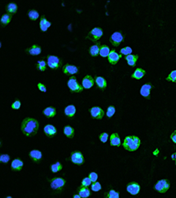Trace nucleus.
<instances>
[{
	"mask_svg": "<svg viewBox=\"0 0 176 198\" xmlns=\"http://www.w3.org/2000/svg\"><path fill=\"white\" fill-rule=\"evenodd\" d=\"M39 129V123L34 118H26L21 124V130L27 137L34 136Z\"/></svg>",
	"mask_w": 176,
	"mask_h": 198,
	"instance_id": "obj_1",
	"label": "nucleus"
},
{
	"mask_svg": "<svg viewBox=\"0 0 176 198\" xmlns=\"http://www.w3.org/2000/svg\"><path fill=\"white\" fill-rule=\"evenodd\" d=\"M140 143L141 141L138 137L136 136H129L125 137L123 141V147L129 151H135L139 148Z\"/></svg>",
	"mask_w": 176,
	"mask_h": 198,
	"instance_id": "obj_2",
	"label": "nucleus"
},
{
	"mask_svg": "<svg viewBox=\"0 0 176 198\" xmlns=\"http://www.w3.org/2000/svg\"><path fill=\"white\" fill-rule=\"evenodd\" d=\"M68 87L73 93H82V91L84 89V87L78 83L77 78L75 77H71L68 80Z\"/></svg>",
	"mask_w": 176,
	"mask_h": 198,
	"instance_id": "obj_3",
	"label": "nucleus"
},
{
	"mask_svg": "<svg viewBox=\"0 0 176 198\" xmlns=\"http://www.w3.org/2000/svg\"><path fill=\"white\" fill-rule=\"evenodd\" d=\"M169 181L167 180H160L155 185V189L159 193H166L169 189Z\"/></svg>",
	"mask_w": 176,
	"mask_h": 198,
	"instance_id": "obj_4",
	"label": "nucleus"
},
{
	"mask_svg": "<svg viewBox=\"0 0 176 198\" xmlns=\"http://www.w3.org/2000/svg\"><path fill=\"white\" fill-rule=\"evenodd\" d=\"M103 34V31L100 28H94L87 35V39L93 41H98Z\"/></svg>",
	"mask_w": 176,
	"mask_h": 198,
	"instance_id": "obj_5",
	"label": "nucleus"
},
{
	"mask_svg": "<svg viewBox=\"0 0 176 198\" xmlns=\"http://www.w3.org/2000/svg\"><path fill=\"white\" fill-rule=\"evenodd\" d=\"M60 63H61V61H60V59H59L57 56H55V55H48V57L47 64L49 68H51V69L58 68V67L60 66Z\"/></svg>",
	"mask_w": 176,
	"mask_h": 198,
	"instance_id": "obj_6",
	"label": "nucleus"
},
{
	"mask_svg": "<svg viewBox=\"0 0 176 198\" xmlns=\"http://www.w3.org/2000/svg\"><path fill=\"white\" fill-rule=\"evenodd\" d=\"M65 184V181L62 178H55L54 179L51 183H50V188L53 189V190H57V189H60L62 188Z\"/></svg>",
	"mask_w": 176,
	"mask_h": 198,
	"instance_id": "obj_7",
	"label": "nucleus"
},
{
	"mask_svg": "<svg viewBox=\"0 0 176 198\" xmlns=\"http://www.w3.org/2000/svg\"><path fill=\"white\" fill-rule=\"evenodd\" d=\"M123 41V36L121 33L119 32H115L114 34L111 35L110 37V41L114 46H119L121 44V42Z\"/></svg>",
	"mask_w": 176,
	"mask_h": 198,
	"instance_id": "obj_8",
	"label": "nucleus"
},
{
	"mask_svg": "<svg viewBox=\"0 0 176 198\" xmlns=\"http://www.w3.org/2000/svg\"><path fill=\"white\" fill-rule=\"evenodd\" d=\"M127 191L129 192V194L135 196L137 195L139 191H140V186L138 183L136 182H130L128 186H127Z\"/></svg>",
	"mask_w": 176,
	"mask_h": 198,
	"instance_id": "obj_9",
	"label": "nucleus"
},
{
	"mask_svg": "<svg viewBox=\"0 0 176 198\" xmlns=\"http://www.w3.org/2000/svg\"><path fill=\"white\" fill-rule=\"evenodd\" d=\"M71 161L76 165H82L84 163V156L81 152H74L71 154Z\"/></svg>",
	"mask_w": 176,
	"mask_h": 198,
	"instance_id": "obj_10",
	"label": "nucleus"
},
{
	"mask_svg": "<svg viewBox=\"0 0 176 198\" xmlns=\"http://www.w3.org/2000/svg\"><path fill=\"white\" fill-rule=\"evenodd\" d=\"M94 85V79L93 78L92 76L90 75L86 76L82 81V86L86 89L91 88Z\"/></svg>",
	"mask_w": 176,
	"mask_h": 198,
	"instance_id": "obj_11",
	"label": "nucleus"
},
{
	"mask_svg": "<svg viewBox=\"0 0 176 198\" xmlns=\"http://www.w3.org/2000/svg\"><path fill=\"white\" fill-rule=\"evenodd\" d=\"M91 115L95 119H101L102 117L104 116V115H105V113H104V111L101 109H100L98 107H94L91 109Z\"/></svg>",
	"mask_w": 176,
	"mask_h": 198,
	"instance_id": "obj_12",
	"label": "nucleus"
},
{
	"mask_svg": "<svg viewBox=\"0 0 176 198\" xmlns=\"http://www.w3.org/2000/svg\"><path fill=\"white\" fill-rule=\"evenodd\" d=\"M120 57H121V55H119L115 50H111V52H110V54L108 56V58H109V63H111V64H116V63L119 61V59H120Z\"/></svg>",
	"mask_w": 176,
	"mask_h": 198,
	"instance_id": "obj_13",
	"label": "nucleus"
},
{
	"mask_svg": "<svg viewBox=\"0 0 176 198\" xmlns=\"http://www.w3.org/2000/svg\"><path fill=\"white\" fill-rule=\"evenodd\" d=\"M78 67L74 65L67 64L63 67V73L64 74H69V75H74L78 72Z\"/></svg>",
	"mask_w": 176,
	"mask_h": 198,
	"instance_id": "obj_14",
	"label": "nucleus"
},
{
	"mask_svg": "<svg viewBox=\"0 0 176 198\" xmlns=\"http://www.w3.org/2000/svg\"><path fill=\"white\" fill-rule=\"evenodd\" d=\"M29 155H30V158L34 160V162H36V163H38L41 159V158H42V154H41V151L37 150H31L30 153H29Z\"/></svg>",
	"mask_w": 176,
	"mask_h": 198,
	"instance_id": "obj_15",
	"label": "nucleus"
},
{
	"mask_svg": "<svg viewBox=\"0 0 176 198\" xmlns=\"http://www.w3.org/2000/svg\"><path fill=\"white\" fill-rule=\"evenodd\" d=\"M44 132L48 137H54L56 133V129L55 128L53 125L48 124L44 127Z\"/></svg>",
	"mask_w": 176,
	"mask_h": 198,
	"instance_id": "obj_16",
	"label": "nucleus"
},
{
	"mask_svg": "<svg viewBox=\"0 0 176 198\" xmlns=\"http://www.w3.org/2000/svg\"><path fill=\"white\" fill-rule=\"evenodd\" d=\"M110 143L113 146H119L121 144V139L117 133H114L110 136Z\"/></svg>",
	"mask_w": 176,
	"mask_h": 198,
	"instance_id": "obj_17",
	"label": "nucleus"
},
{
	"mask_svg": "<svg viewBox=\"0 0 176 198\" xmlns=\"http://www.w3.org/2000/svg\"><path fill=\"white\" fill-rule=\"evenodd\" d=\"M64 114H65V116L70 117V118L73 117L75 114H76V107L73 106V105H69V106H67L65 108V109H64Z\"/></svg>",
	"mask_w": 176,
	"mask_h": 198,
	"instance_id": "obj_18",
	"label": "nucleus"
},
{
	"mask_svg": "<svg viewBox=\"0 0 176 198\" xmlns=\"http://www.w3.org/2000/svg\"><path fill=\"white\" fill-rule=\"evenodd\" d=\"M50 26H51L50 22L48 21L45 17H41V21H40V28H41V31H43V32L47 31L48 28H49Z\"/></svg>",
	"mask_w": 176,
	"mask_h": 198,
	"instance_id": "obj_19",
	"label": "nucleus"
},
{
	"mask_svg": "<svg viewBox=\"0 0 176 198\" xmlns=\"http://www.w3.org/2000/svg\"><path fill=\"white\" fill-rule=\"evenodd\" d=\"M152 87L151 85L150 84H145L143 85L142 87H141V90H140V93L141 95L143 96V97H148L150 95V91H151V88Z\"/></svg>",
	"mask_w": 176,
	"mask_h": 198,
	"instance_id": "obj_20",
	"label": "nucleus"
},
{
	"mask_svg": "<svg viewBox=\"0 0 176 198\" xmlns=\"http://www.w3.org/2000/svg\"><path fill=\"white\" fill-rule=\"evenodd\" d=\"M23 167V162L21 159H14L12 162V169L13 171H21Z\"/></svg>",
	"mask_w": 176,
	"mask_h": 198,
	"instance_id": "obj_21",
	"label": "nucleus"
},
{
	"mask_svg": "<svg viewBox=\"0 0 176 198\" xmlns=\"http://www.w3.org/2000/svg\"><path fill=\"white\" fill-rule=\"evenodd\" d=\"M144 74H145V70H143L141 68H137L134 71V73L131 75V77L133 78H136V79H140V78H142L144 76Z\"/></svg>",
	"mask_w": 176,
	"mask_h": 198,
	"instance_id": "obj_22",
	"label": "nucleus"
},
{
	"mask_svg": "<svg viewBox=\"0 0 176 198\" xmlns=\"http://www.w3.org/2000/svg\"><path fill=\"white\" fill-rule=\"evenodd\" d=\"M95 82H96L97 86L101 89H105L107 87V81L102 77H97L96 79H95Z\"/></svg>",
	"mask_w": 176,
	"mask_h": 198,
	"instance_id": "obj_23",
	"label": "nucleus"
},
{
	"mask_svg": "<svg viewBox=\"0 0 176 198\" xmlns=\"http://www.w3.org/2000/svg\"><path fill=\"white\" fill-rule=\"evenodd\" d=\"M44 115L48 117V118H52L54 117L55 115H56V111H55V109L52 108V107H48L47 109H45L44 111H43Z\"/></svg>",
	"mask_w": 176,
	"mask_h": 198,
	"instance_id": "obj_24",
	"label": "nucleus"
},
{
	"mask_svg": "<svg viewBox=\"0 0 176 198\" xmlns=\"http://www.w3.org/2000/svg\"><path fill=\"white\" fill-rule=\"evenodd\" d=\"M28 53L30 54V55H38L41 54V48L40 47H38L37 45H33L31 48H29L28 50Z\"/></svg>",
	"mask_w": 176,
	"mask_h": 198,
	"instance_id": "obj_25",
	"label": "nucleus"
},
{
	"mask_svg": "<svg viewBox=\"0 0 176 198\" xmlns=\"http://www.w3.org/2000/svg\"><path fill=\"white\" fill-rule=\"evenodd\" d=\"M137 59H138V55H127V57H126L127 63L129 66H134L137 61Z\"/></svg>",
	"mask_w": 176,
	"mask_h": 198,
	"instance_id": "obj_26",
	"label": "nucleus"
},
{
	"mask_svg": "<svg viewBox=\"0 0 176 198\" xmlns=\"http://www.w3.org/2000/svg\"><path fill=\"white\" fill-rule=\"evenodd\" d=\"M110 52H111V50L109 49V48L107 45H101V46L100 55H101L102 57H107V56H109Z\"/></svg>",
	"mask_w": 176,
	"mask_h": 198,
	"instance_id": "obj_27",
	"label": "nucleus"
},
{
	"mask_svg": "<svg viewBox=\"0 0 176 198\" xmlns=\"http://www.w3.org/2000/svg\"><path fill=\"white\" fill-rule=\"evenodd\" d=\"M100 44L99 43H97V44H95V45H93L91 48H90V54L93 55V56H96V55H98L100 54Z\"/></svg>",
	"mask_w": 176,
	"mask_h": 198,
	"instance_id": "obj_28",
	"label": "nucleus"
},
{
	"mask_svg": "<svg viewBox=\"0 0 176 198\" xmlns=\"http://www.w3.org/2000/svg\"><path fill=\"white\" fill-rule=\"evenodd\" d=\"M63 132H64V135L67 137H69V138H72V137H74V130H73L71 126H66V127H64Z\"/></svg>",
	"mask_w": 176,
	"mask_h": 198,
	"instance_id": "obj_29",
	"label": "nucleus"
},
{
	"mask_svg": "<svg viewBox=\"0 0 176 198\" xmlns=\"http://www.w3.org/2000/svg\"><path fill=\"white\" fill-rule=\"evenodd\" d=\"M90 190L88 189V188H86V187H82L80 188L79 189V196H81V198H87L90 196Z\"/></svg>",
	"mask_w": 176,
	"mask_h": 198,
	"instance_id": "obj_30",
	"label": "nucleus"
},
{
	"mask_svg": "<svg viewBox=\"0 0 176 198\" xmlns=\"http://www.w3.org/2000/svg\"><path fill=\"white\" fill-rule=\"evenodd\" d=\"M12 20V16L9 15V14H4L1 18V23L3 25H7L10 21Z\"/></svg>",
	"mask_w": 176,
	"mask_h": 198,
	"instance_id": "obj_31",
	"label": "nucleus"
},
{
	"mask_svg": "<svg viewBox=\"0 0 176 198\" xmlns=\"http://www.w3.org/2000/svg\"><path fill=\"white\" fill-rule=\"evenodd\" d=\"M39 13H38V12H36V11H34V10H32V11H30L29 13H28V17H29V19L30 20H32V21H36L38 18H39Z\"/></svg>",
	"mask_w": 176,
	"mask_h": 198,
	"instance_id": "obj_32",
	"label": "nucleus"
},
{
	"mask_svg": "<svg viewBox=\"0 0 176 198\" xmlns=\"http://www.w3.org/2000/svg\"><path fill=\"white\" fill-rule=\"evenodd\" d=\"M62 168H63V166H62L60 162H56V163H55L54 165L51 166V171L53 173H57V172L61 171Z\"/></svg>",
	"mask_w": 176,
	"mask_h": 198,
	"instance_id": "obj_33",
	"label": "nucleus"
},
{
	"mask_svg": "<svg viewBox=\"0 0 176 198\" xmlns=\"http://www.w3.org/2000/svg\"><path fill=\"white\" fill-rule=\"evenodd\" d=\"M17 8H18V6H17L16 4L11 3V4H9V5L7 6V11H8L9 13H16Z\"/></svg>",
	"mask_w": 176,
	"mask_h": 198,
	"instance_id": "obj_34",
	"label": "nucleus"
},
{
	"mask_svg": "<svg viewBox=\"0 0 176 198\" xmlns=\"http://www.w3.org/2000/svg\"><path fill=\"white\" fill-rule=\"evenodd\" d=\"M166 80L170 82H176V70H173L169 75L167 76Z\"/></svg>",
	"mask_w": 176,
	"mask_h": 198,
	"instance_id": "obj_35",
	"label": "nucleus"
},
{
	"mask_svg": "<svg viewBox=\"0 0 176 198\" xmlns=\"http://www.w3.org/2000/svg\"><path fill=\"white\" fill-rule=\"evenodd\" d=\"M91 188H92V190L94 192H98L101 190V185L100 182H94V184H92L91 186Z\"/></svg>",
	"mask_w": 176,
	"mask_h": 198,
	"instance_id": "obj_36",
	"label": "nucleus"
},
{
	"mask_svg": "<svg viewBox=\"0 0 176 198\" xmlns=\"http://www.w3.org/2000/svg\"><path fill=\"white\" fill-rule=\"evenodd\" d=\"M46 62L38 61L37 62V69H39L41 71H44L46 70Z\"/></svg>",
	"mask_w": 176,
	"mask_h": 198,
	"instance_id": "obj_37",
	"label": "nucleus"
},
{
	"mask_svg": "<svg viewBox=\"0 0 176 198\" xmlns=\"http://www.w3.org/2000/svg\"><path fill=\"white\" fill-rule=\"evenodd\" d=\"M92 181H91V179L89 177L85 178V179H83V181H82V187H86V188H87L88 186H90V185L92 184Z\"/></svg>",
	"mask_w": 176,
	"mask_h": 198,
	"instance_id": "obj_38",
	"label": "nucleus"
},
{
	"mask_svg": "<svg viewBox=\"0 0 176 198\" xmlns=\"http://www.w3.org/2000/svg\"><path fill=\"white\" fill-rule=\"evenodd\" d=\"M131 52H132V48L130 47H126V48H123L121 49V53L122 55H131Z\"/></svg>",
	"mask_w": 176,
	"mask_h": 198,
	"instance_id": "obj_39",
	"label": "nucleus"
},
{
	"mask_svg": "<svg viewBox=\"0 0 176 198\" xmlns=\"http://www.w3.org/2000/svg\"><path fill=\"white\" fill-rule=\"evenodd\" d=\"M115 107H113V106L109 107L108 111H107V116H108V117H112V116L115 115Z\"/></svg>",
	"mask_w": 176,
	"mask_h": 198,
	"instance_id": "obj_40",
	"label": "nucleus"
},
{
	"mask_svg": "<svg viewBox=\"0 0 176 198\" xmlns=\"http://www.w3.org/2000/svg\"><path fill=\"white\" fill-rule=\"evenodd\" d=\"M108 198H119V193L115 190H110L108 194Z\"/></svg>",
	"mask_w": 176,
	"mask_h": 198,
	"instance_id": "obj_41",
	"label": "nucleus"
},
{
	"mask_svg": "<svg viewBox=\"0 0 176 198\" xmlns=\"http://www.w3.org/2000/svg\"><path fill=\"white\" fill-rule=\"evenodd\" d=\"M9 160H10V156H9L8 154H2V155L0 156V161H1L2 163L6 164Z\"/></svg>",
	"mask_w": 176,
	"mask_h": 198,
	"instance_id": "obj_42",
	"label": "nucleus"
},
{
	"mask_svg": "<svg viewBox=\"0 0 176 198\" xmlns=\"http://www.w3.org/2000/svg\"><path fill=\"white\" fill-rule=\"evenodd\" d=\"M109 138V134L108 133H101L100 136V140L101 141L102 143H106L108 141Z\"/></svg>",
	"mask_w": 176,
	"mask_h": 198,
	"instance_id": "obj_43",
	"label": "nucleus"
},
{
	"mask_svg": "<svg viewBox=\"0 0 176 198\" xmlns=\"http://www.w3.org/2000/svg\"><path fill=\"white\" fill-rule=\"evenodd\" d=\"M89 178L91 179V181L93 182H96L97 181V179H98V174L96 173H91L89 174Z\"/></svg>",
	"mask_w": 176,
	"mask_h": 198,
	"instance_id": "obj_44",
	"label": "nucleus"
},
{
	"mask_svg": "<svg viewBox=\"0 0 176 198\" xmlns=\"http://www.w3.org/2000/svg\"><path fill=\"white\" fill-rule=\"evenodd\" d=\"M21 103L20 101H14L13 104H12V108L13 109H19L20 108H21Z\"/></svg>",
	"mask_w": 176,
	"mask_h": 198,
	"instance_id": "obj_45",
	"label": "nucleus"
},
{
	"mask_svg": "<svg viewBox=\"0 0 176 198\" xmlns=\"http://www.w3.org/2000/svg\"><path fill=\"white\" fill-rule=\"evenodd\" d=\"M38 88H39L40 91L43 92V93H45V92L47 91V89H46V87H45V86H44L43 84H41V83H39V84H38Z\"/></svg>",
	"mask_w": 176,
	"mask_h": 198,
	"instance_id": "obj_46",
	"label": "nucleus"
},
{
	"mask_svg": "<svg viewBox=\"0 0 176 198\" xmlns=\"http://www.w3.org/2000/svg\"><path fill=\"white\" fill-rule=\"evenodd\" d=\"M171 139L173 140L174 143H176V130H174V131L172 133V135H171Z\"/></svg>",
	"mask_w": 176,
	"mask_h": 198,
	"instance_id": "obj_47",
	"label": "nucleus"
},
{
	"mask_svg": "<svg viewBox=\"0 0 176 198\" xmlns=\"http://www.w3.org/2000/svg\"><path fill=\"white\" fill-rule=\"evenodd\" d=\"M172 158H173V160L176 161V152L175 153H174V154L172 155Z\"/></svg>",
	"mask_w": 176,
	"mask_h": 198,
	"instance_id": "obj_48",
	"label": "nucleus"
},
{
	"mask_svg": "<svg viewBox=\"0 0 176 198\" xmlns=\"http://www.w3.org/2000/svg\"><path fill=\"white\" fill-rule=\"evenodd\" d=\"M73 198H81V196H80L79 195H75L74 196H73Z\"/></svg>",
	"mask_w": 176,
	"mask_h": 198,
	"instance_id": "obj_49",
	"label": "nucleus"
},
{
	"mask_svg": "<svg viewBox=\"0 0 176 198\" xmlns=\"http://www.w3.org/2000/svg\"><path fill=\"white\" fill-rule=\"evenodd\" d=\"M6 198H13V197H12V196H7Z\"/></svg>",
	"mask_w": 176,
	"mask_h": 198,
	"instance_id": "obj_50",
	"label": "nucleus"
},
{
	"mask_svg": "<svg viewBox=\"0 0 176 198\" xmlns=\"http://www.w3.org/2000/svg\"><path fill=\"white\" fill-rule=\"evenodd\" d=\"M175 162H176V161H175Z\"/></svg>",
	"mask_w": 176,
	"mask_h": 198,
	"instance_id": "obj_51",
	"label": "nucleus"
}]
</instances>
